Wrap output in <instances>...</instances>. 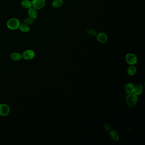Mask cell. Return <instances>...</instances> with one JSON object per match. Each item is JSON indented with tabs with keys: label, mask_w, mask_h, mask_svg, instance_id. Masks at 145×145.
<instances>
[{
	"label": "cell",
	"mask_w": 145,
	"mask_h": 145,
	"mask_svg": "<svg viewBox=\"0 0 145 145\" xmlns=\"http://www.w3.org/2000/svg\"><path fill=\"white\" fill-rule=\"evenodd\" d=\"M20 23L18 19L16 18H12L9 19L7 22V27L11 30H16L19 28Z\"/></svg>",
	"instance_id": "cell-1"
},
{
	"label": "cell",
	"mask_w": 145,
	"mask_h": 145,
	"mask_svg": "<svg viewBox=\"0 0 145 145\" xmlns=\"http://www.w3.org/2000/svg\"><path fill=\"white\" fill-rule=\"evenodd\" d=\"M137 95L134 93L128 94L126 97V102L127 106L130 107H133L137 104Z\"/></svg>",
	"instance_id": "cell-2"
},
{
	"label": "cell",
	"mask_w": 145,
	"mask_h": 145,
	"mask_svg": "<svg viewBox=\"0 0 145 145\" xmlns=\"http://www.w3.org/2000/svg\"><path fill=\"white\" fill-rule=\"evenodd\" d=\"M126 60L129 65H134L137 63V58L135 54L128 53L126 55Z\"/></svg>",
	"instance_id": "cell-3"
},
{
	"label": "cell",
	"mask_w": 145,
	"mask_h": 145,
	"mask_svg": "<svg viewBox=\"0 0 145 145\" xmlns=\"http://www.w3.org/2000/svg\"><path fill=\"white\" fill-rule=\"evenodd\" d=\"M32 7L36 9H41L44 7L46 3L45 0H33Z\"/></svg>",
	"instance_id": "cell-4"
},
{
	"label": "cell",
	"mask_w": 145,
	"mask_h": 145,
	"mask_svg": "<svg viewBox=\"0 0 145 145\" xmlns=\"http://www.w3.org/2000/svg\"><path fill=\"white\" fill-rule=\"evenodd\" d=\"M35 52L31 50H26L22 55V58L26 60H32L35 57Z\"/></svg>",
	"instance_id": "cell-5"
},
{
	"label": "cell",
	"mask_w": 145,
	"mask_h": 145,
	"mask_svg": "<svg viewBox=\"0 0 145 145\" xmlns=\"http://www.w3.org/2000/svg\"><path fill=\"white\" fill-rule=\"evenodd\" d=\"M10 112L9 106L6 104H0V115L1 116H7Z\"/></svg>",
	"instance_id": "cell-6"
},
{
	"label": "cell",
	"mask_w": 145,
	"mask_h": 145,
	"mask_svg": "<svg viewBox=\"0 0 145 145\" xmlns=\"http://www.w3.org/2000/svg\"><path fill=\"white\" fill-rule=\"evenodd\" d=\"M96 36L97 41L101 44H105L108 41V36L105 33H98Z\"/></svg>",
	"instance_id": "cell-7"
},
{
	"label": "cell",
	"mask_w": 145,
	"mask_h": 145,
	"mask_svg": "<svg viewBox=\"0 0 145 145\" xmlns=\"http://www.w3.org/2000/svg\"><path fill=\"white\" fill-rule=\"evenodd\" d=\"M28 9V13L29 18H32L33 20L36 19L38 15V13L37 9H35V8L32 7Z\"/></svg>",
	"instance_id": "cell-8"
},
{
	"label": "cell",
	"mask_w": 145,
	"mask_h": 145,
	"mask_svg": "<svg viewBox=\"0 0 145 145\" xmlns=\"http://www.w3.org/2000/svg\"><path fill=\"white\" fill-rule=\"evenodd\" d=\"M135 87L132 83H128L125 85V91L128 94L134 93Z\"/></svg>",
	"instance_id": "cell-9"
},
{
	"label": "cell",
	"mask_w": 145,
	"mask_h": 145,
	"mask_svg": "<svg viewBox=\"0 0 145 145\" xmlns=\"http://www.w3.org/2000/svg\"><path fill=\"white\" fill-rule=\"evenodd\" d=\"M10 58L14 61H19L22 58V55L18 52H13L10 55Z\"/></svg>",
	"instance_id": "cell-10"
},
{
	"label": "cell",
	"mask_w": 145,
	"mask_h": 145,
	"mask_svg": "<svg viewBox=\"0 0 145 145\" xmlns=\"http://www.w3.org/2000/svg\"><path fill=\"white\" fill-rule=\"evenodd\" d=\"M21 4L23 8L26 9H29L32 7V1L30 0H23Z\"/></svg>",
	"instance_id": "cell-11"
},
{
	"label": "cell",
	"mask_w": 145,
	"mask_h": 145,
	"mask_svg": "<svg viewBox=\"0 0 145 145\" xmlns=\"http://www.w3.org/2000/svg\"><path fill=\"white\" fill-rule=\"evenodd\" d=\"M109 135L111 138L114 141H118L119 139V136L118 135V133L116 131L111 130L109 131Z\"/></svg>",
	"instance_id": "cell-12"
},
{
	"label": "cell",
	"mask_w": 145,
	"mask_h": 145,
	"mask_svg": "<svg viewBox=\"0 0 145 145\" xmlns=\"http://www.w3.org/2000/svg\"><path fill=\"white\" fill-rule=\"evenodd\" d=\"M52 4V7L54 8H60L63 4V0H53Z\"/></svg>",
	"instance_id": "cell-13"
},
{
	"label": "cell",
	"mask_w": 145,
	"mask_h": 145,
	"mask_svg": "<svg viewBox=\"0 0 145 145\" xmlns=\"http://www.w3.org/2000/svg\"><path fill=\"white\" fill-rule=\"evenodd\" d=\"M18 29L23 33H28L30 30L29 26L24 23L20 24Z\"/></svg>",
	"instance_id": "cell-14"
},
{
	"label": "cell",
	"mask_w": 145,
	"mask_h": 145,
	"mask_svg": "<svg viewBox=\"0 0 145 145\" xmlns=\"http://www.w3.org/2000/svg\"><path fill=\"white\" fill-rule=\"evenodd\" d=\"M143 91V86L141 85H137L135 87L134 93L136 95H139L142 93Z\"/></svg>",
	"instance_id": "cell-15"
},
{
	"label": "cell",
	"mask_w": 145,
	"mask_h": 145,
	"mask_svg": "<svg viewBox=\"0 0 145 145\" xmlns=\"http://www.w3.org/2000/svg\"><path fill=\"white\" fill-rule=\"evenodd\" d=\"M136 72H137V68L136 66L134 65H131V66H129L128 69L127 73L129 76H132L136 74Z\"/></svg>",
	"instance_id": "cell-16"
},
{
	"label": "cell",
	"mask_w": 145,
	"mask_h": 145,
	"mask_svg": "<svg viewBox=\"0 0 145 145\" xmlns=\"http://www.w3.org/2000/svg\"><path fill=\"white\" fill-rule=\"evenodd\" d=\"M87 33L88 35L92 36H96L98 34V33L96 30H95V29H87Z\"/></svg>",
	"instance_id": "cell-17"
},
{
	"label": "cell",
	"mask_w": 145,
	"mask_h": 145,
	"mask_svg": "<svg viewBox=\"0 0 145 145\" xmlns=\"http://www.w3.org/2000/svg\"><path fill=\"white\" fill-rule=\"evenodd\" d=\"M34 20H33V19L29 17V18H25L24 20V23L29 26V25H31L34 23Z\"/></svg>",
	"instance_id": "cell-18"
},
{
	"label": "cell",
	"mask_w": 145,
	"mask_h": 145,
	"mask_svg": "<svg viewBox=\"0 0 145 145\" xmlns=\"http://www.w3.org/2000/svg\"><path fill=\"white\" fill-rule=\"evenodd\" d=\"M104 128L107 132H109L111 130V128L109 125L107 123H105L104 124Z\"/></svg>",
	"instance_id": "cell-19"
}]
</instances>
